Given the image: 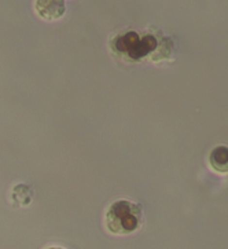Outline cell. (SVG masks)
Returning <instances> with one entry per match:
<instances>
[{
	"instance_id": "obj_1",
	"label": "cell",
	"mask_w": 228,
	"mask_h": 249,
	"mask_svg": "<svg viewBox=\"0 0 228 249\" xmlns=\"http://www.w3.org/2000/svg\"><path fill=\"white\" fill-rule=\"evenodd\" d=\"M142 217V208L130 201H117L110 207L106 215L109 230L115 234H127L135 231Z\"/></svg>"
},
{
	"instance_id": "obj_2",
	"label": "cell",
	"mask_w": 228,
	"mask_h": 249,
	"mask_svg": "<svg viewBox=\"0 0 228 249\" xmlns=\"http://www.w3.org/2000/svg\"><path fill=\"white\" fill-rule=\"evenodd\" d=\"M36 11L47 21L58 19L65 13V0H36Z\"/></svg>"
},
{
	"instance_id": "obj_3",
	"label": "cell",
	"mask_w": 228,
	"mask_h": 249,
	"mask_svg": "<svg viewBox=\"0 0 228 249\" xmlns=\"http://www.w3.org/2000/svg\"><path fill=\"white\" fill-rule=\"evenodd\" d=\"M211 165L214 171L220 174H227L228 172V146L220 145L216 146L211 152L209 156Z\"/></svg>"
},
{
	"instance_id": "obj_4",
	"label": "cell",
	"mask_w": 228,
	"mask_h": 249,
	"mask_svg": "<svg viewBox=\"0 0 228 249\" xmlns=\"http://www.w3.org/2000/svg\"><path fill=\"white\" fill-rule=\"evenodd\" d=\"M157 46H158L157 39H155L154 36L148 35L145 39L139 40L138 43H136L133 47H130L127 53H128L132 58H142V56L150 54L151 51H154V50L157 49Z\"/></svg>"
},
{
	"instance_id": "obj_5",
	"label": "cell",
	"mask_w": 228,
	"mask_h": 249,
	"mask_svg": "<svg viewBox=\"0 0 228 249\" xmlns=\"http://www.w3.org/2000/svg\"><path fill=\"white\" fill-rule=\"evenodd\" d=\"M139 40H140V39H139L138 33L130 32L127 33L125 36H121V37L117 39V41H115V47L120 50V51L127 53V51H128L130 47H133Z\"/></svg>"
},
{
	"instance_id": "obj_6",
	"label": "cell",
	"mask_w": 228,
	"mask_h": 249,
	"mask_svg": "<svg viewBox=\"0 0 228 249\" xmlns=\"http://www.w3.org/2000/svg\"><path fill=\"white\" fill-rule=\"evenodd\" d=\"M49 249H64V248H57V247H54V248H49Z\"/></svg>"
}]
</instances>
